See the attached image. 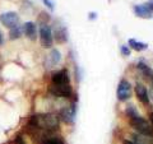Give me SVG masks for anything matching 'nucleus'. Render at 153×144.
I'll use <instances>...</instances> for the list:
<instances>
[{
    "instance_id": "f257e3e1",
    "label": "nucleus",
    "mask_w": 153,
    "mask_h": 144,
    "mask_svg": "<svg viewBox=\"0 0 153 144\" xmlns=\"http://www.w3.org/2000/svg\"><path fill=\"white\" fill-rule=\"evenodd\" d=\"M28 128L33 130H42V131H54L59 129V120L52 114H38L33 115L30 119Z\"/></svg>"
},
{
    "instance_id": "f03ea898",
    "label": "nucleus",
    "mask_w": 153,
    "mask_h": 144,
    "mask_svg": "<svg viewBox=\"0 0 153 144\" xmlns=\"http://www.w3.org/2000/svg\"><path fill=\"white\" fill-rule=\"evenodd\" d=\"M130 124L135 130L142 134V135H147V137H153V126L146 119H143L140 116L130 119Z\"/></svg>"
},
{
    "instance_id": "7ed1b4c3",
    "label": "nucleus",
    "mask_w": 153,
    "mask_h": 144,
    "mask_svg": "<svg viewBox=\"0 0 153 144\" xmlns=\"http://www.w3.org/2000/svg\"><path fill=\"white\" fill-rule=\"evenodd\" d=\"M40 40H41V45L46 47V49H50L52 46V41H54V38H52V32H51V28L50 26H47L46 23H41L40 26Z\"/></svg>"
},
{
    "instance_id": "20e7f679",
    "label": "nucleus",
    "mask_w": 153,
    "mask_h": 144,
    "mask_svg": "<svg viewBox=\"0 0 153 144\" xmlns=\"http://www.w3.org/2000/svg\"><path fill=\"white\" fill-rule=\"evenodd\" d=\"M130 96H131V84L126 79H121L117 85V91H116L117 99L124 102V101L130 98Z\"/></svg>"
},
{
    "instance_id": "39448f33",
    "label": "nucleus",
    "mask_w": 153,
    "mask_h": 144,
    "mask_svg": "<svg viewBox=\"0 0 153 144\" xmlns=\"http://www.w3.org/2000/svg\"><path fill=\"white\" fill-rule=\"evenodd\" d=\"M0 22L3 23L4 27L7 28H14L18 26L19 23V16L16 12H7V13H3L0 14Z\"/></svg>"
},
{
    "instance_id": "423d86ee",
    "label": "nucleus",
    "mask_w": 153,
    "mask_h": 144,
    "mask_svg": "<svg viewBox=\"0 0 153 144\" xmlns=\"http://www.w3.org/2000/svg\"><path fill=\"white\" fill-rule=\"evenodd\" d=\"M52 85H66V84H70V78H69V74H68V70L66 69H61V70H57L52 74Z\"/></svg>"
},
{
    "instance_id": "0eeeda50",
    "label": "nucleus",
    "mask_w": 153,
    "mask_h": 144,
    "mask_svg": "<svg viewBox=\"0 0 153 144\" xmlns=\"http://www.w3.org/2000/svg\"><path fill=\"white\" fill-rule=\"evenodd\" d=\"M50 93L56 96V97H70L73 93L70 84L66 85H51L50 87Z\"/></svg>"
},
{
    "instance_id": "6e6552de",
    "label": "nucleus",
    "mask_w": 153,
    "mask_h": 144,
    "mask_svg": "<svg viewBox=\"0 0 153 144\" xmlns=\"http://www.w3.org/2000/svg\"><path fill=\"white\" fill-rule=\"evenodd\" d=\"M75 114H76V107L75 103H71V106L64 107L60 111V117L63 119V121L68 122V124H73L74 119H75Z\"/></svg>"
},
{
    "instance_id": "1a4fd4ad",
    "label": "nucleus",
    "mask_w": 153,
    "mask_h": 144,
    "mask_svg": "<svg viewBox=\"0 0 153 144\" xmlns=\"http://www.w3.org/2000/svg\"><path fill=\"white\" fill-rule=\"evenodd\" d=\"M134 14L139 18L143 19H151L153 18V12L147 4H142V5H135L134 7Z\"/></svg>"
},
{
    "instance_id": "9d476101",
    "label": "nucleus",
    "mask_w": 153,
    "mask_h": 144,
    "mask_svg": "<svg viewBox=\"0 0 153 144\" xmlns=\"http://www.w3.org/2000/svg\"><path fill=\"white\" fill-rule=\"evenodd\" d=\"M135 96L143 105H149L151 99H149V97H148V91L142 83H137V85H135Z\"/></svg>"
},
{
    "instance_id": "9b49d317",
    "label": "nucleus",
    "mask_w": 153,
    "mask_h": 144,
    "mask_svg": "<svg viewBox=\"0 0 153 144\" xmlns=\"http://www.w3.org/2000/svg\"><path fill=\"white\" fill-rule=\"evenodd\" d=\"M23 31H25L26 36L30 38L31 41H36L37 38V27L33 22H26L23 26Z\"/></svg>"
},
{
    "instance_id": "f8f14e48",
    "label": "nucleus",
    "mask_w": 153,
    "mask_h": 144,
    "mask_svg": "<svg viewBox=\"0 0 153 144\" xmlns=\"http://www.w3.org/2000/svg\"><path fill=\"white\" fill-rule=\"evenodd\" d=\"M55 40L57 44H64L68 40V35H66V28L65 27H59L55 30Z\"/></svg>"
},
{
    "instance_id": "ddd939ff",
    "label": "nucleus",
    "mask_w": 153,
    "mask_h": 144,
    "mask_svg": "<svg viewBox=\"0 0 153 144\" xmlns=\"http://www.w3.org/2000/svg\"><path fill=\"white\" fill-rule=\"evenodd\" d=\"M128 44H129V46H130L133 50H135V51H143V50L148 49V44H144V42H140V41H137L135 38H129Z\"/></svg>"
},
{
    "instance_id": "4468645a",
    "label": "nucleus",
    "mask_w": 153,
    "mask_h": 144,
    "mask_svg": "<svg viewBox=\"0 0 153 144\" xmlns=\"http://www.w3.org/2000/svg\"><path fill=\"white\" fill-rule=\"evenodd\" d=\"M137 69L140 71V73L146 76V78H148V79H151L152 78V75H153V70L148 66L147 64H144L143 61H139V63L137 64Z\"/></svg>"
},
{
    "instance_id": "2eb2a0df",
    "label": "nucleus",
    "mask_w": 153,
    "mask_h": 144,
    "mask_svg": "<svg viewBox=\"0 0 153 144\" xmlns=\"http://www.w3.org/2000/svg\"><path fill=\"white\" fill-rule=\"evenodd\" d=\"M134 144H153V137L147 135H134Z\"/></svg>"
},
{
    "instance_id": "dca6fc26",
    "label": "nucleus",
    "mask_w": 153,
    "mask_h": 144,
    "mask_svg": "<svg viewBox=\"0 0 153 144\" xmlns=\"http://www.w3.org/2000/svg\"><path fill=\"white\" fill-rule=\"evenodd\" d=\"M61 60V55L60 52L57 51L56 49H54L50 52V56H49V61H50V65H56L57 63H60Z\"/></svg>"
},
{
    "instance_id": "f3484780",
    "label": "nucleus",
    "mask_w": 153,
    "mask_h": 144,
    "mask_svg": "<svg viewBox=\"0 0 153 144\" xmlns=\"http://www.w3.org/2000/svg\"><path fill=\"white\" fill-rule=\"evenodd\" d=\"M40 144H64V142L59 137H45Z\"/></svg>"
},
{
    "instance_id": "a211bd4d",
    "label": "nucleus",
    "mask_w": 153,
    "mask_h": 144,
    "mask_svg": "<svg viewBox=\"0 0 153 144\" xmlns=\"http://www.w3.org/2000/svg\"><path fill=\"white\" fill-rule=\"evenodd\" d=\"M22 36V30L21 27L17 26L10 30V32H9V37H10V40H17V38H19Z\"/></svg>"
},
{
    "instance_id": "6ab92c4d",
    "label": "nucleus",
    "mask_w": 153,
    "mask_h": 144,
    "mask_svg": "<svg viewBox=\"0 0 153 144\" xmlns=\"http://www.w3.org/2000/svg\"><path fill=\"white\" fill-rule=\"evenodd\" d=\"M126 115L130 119H134V117H138L139 116V114H138V111L135 110V107L133 106V105H130V106L126 107Z\"/></svg>"
},
{
    "instance_id": "aec40b11",
    "label": "nucleus",
    "mask_w": 153,
    "mask_h": 144,
    "mask_svg": "<svg viewBox=\"0 0 153 144\" xmlns=\"http://www.w3.org/2000/svg\"><path fill=\"white\" fill-rule=\"evenodd\" d=\"M121 54L124 55V56H129L130 55V49H129L128 46H121Z\"/></svg>"
},
{
    "instance_id": "412c9836",
    "label": "nucleus",
    "mask_w": 153,
    "mask_h": 144,
    "mask_svg": "<svg viewBox=\"0 0 153 144\" xmlns=\"http://www.w3.org/2000/svg\"><path fill=\"white\" fill-rule=\"evenodd\" d=\"M42 1H44V4L50 9V10H54V4H52L51 0H42Z\"/></svg>"
},
{
    "instance_id": "4be33fe9",
    "label": "nucleus",
    "mask_w": 153,
    "mask_h": 144,
    "mask_svg": "<svg viewBox=\"0 0 153 144\" xmlns=\"http://www.w3.org/2000/svg\"><path fill=\"white\" fill-rule=\"evenodd\" d=\"M147 5H148V7H149V8H151V10L153 12V0H149V1H148V3H147Z\"/></svg>"
},
{
    "instance_id": "5701e85b",
    "label": "nucleus",
    "mask_w": 153,
    "mask_h": 144,
    "mask_svg": "<svg viewBox=\"0 0 153 144\" xmlns=\"http://www.w3.org/2000/svg\"><path fill=\"white\" fill-rule=\"evenodd\" d=\"M3 42H4V38H3V33H1V31H0V46L3 45Z\"/></svg>"
},
{
    "instance_id": "b1692460",
    "label": "nucleus",
    "mask_w": 153,
    "mask_h": 144,
    "mask_svg": "<svg viewBox=\"0 0 153 144\" xmlns=\"http://www.w3.org/2000/svg\"><path fill=\"white\" fill-rule=\"evenodd\" d=\"M123 144H134V143H133L131 140H124V142H123Z\"/></svg>"
},
{
    "instance_id": "393cba45",
    "label": "nucleus",
    "mask_w": 153,
    "mask_h": 144,
    "mask_svg": "<svg viewBox=\"0 0 153 144\" xmlns=\"http://www.w3.org/2000/svg\"><path fill=\"white\" fill-rule=\"evenodd\" d=\"M149 120H151V124H152V126H153V112L149 115Z\"/></svg>"
},
{
    "instance_id": "a878e982",
    "label": "nucleus",
    "mask_w": 153,
    "mask_h": 144,
    "mask_svg": "<svg viewBox=\"0 0 153 144\" xmlns=\"http://www.w3.org/2000/svg\"><path fill=\"white\" fill-rule=\"evenodd\" d=\"M149 80H151V83H152V89H153V75H152V78Z\"/></svg>"
}]
</instances>
